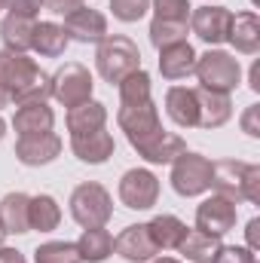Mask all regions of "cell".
<instances>
[{
    "instance_id": "39",
    "label": "cell",
    "mask_w": 260,
    "mask_h": 263,
    "mask_svg": "<svg viewBox=\"0 0 260 263\" xmlns=\"http://www.w3.org/2000/svg\"><path fill=\"white\" fill-rule=\"evenodd\" d=\"M260 217H251L248 220V230H245V236H248V251H254L257 254L260 251Z\"/></svg>"
},
{
    "instance_id": "21",
    "label": "cell",
    "mask_w": 260,
    "mask_h": 263,
    "mask_svg": "<svg viewBox=\"0 0 260 263\" xmlns=\"http://www.w3.org/2000/svg\"><path fill=\"white\" fill-rule=\"evenodd\" d=\"M28 208H31V196L28 193H6L0 199V223L9 236H22L31 233V220H28Z\"/></svg>"
},
{
    "instance_id": "41",
    "label": "cell",
    "mask_w": 260,
    "mask_h": 263,
    "mask_svg": "<svg viewBox=\"0 0 260 263\" xmlns=\"http://www.w3.org/2000/svg\"><path fill=\"white\" fill-rule=\"evenodd\" d=\"M248 86H251V92H260V62L251 65V73H248Z\"/></svg>"
},
{
    "instance_id": "5",
    "label": "cell",
    "mask_w": 260,
    "mask_h": 263,
    "mask_svg": "<svg viewBox=\"0 0 260 263\" xmlns=\"http://www.w3.org/2000/svg\"><path fill=\"white\" fill-rule=\"evenodd\" d=\"M70 217L89 230V227H104L114 217V199L98 181H86L73 187L70 193Z\"/></svg>"
},
{
    "instance_id": "14",
    "label": "cell",
    "mask_w": 260,
    "mask_h": 263,
    "mask_svg": "<svg viewBox=\"0 0 260 263\" xmlns=\"http://www.w3.org/2000/svg\"><path fill=\"white\" fill-rule=\"evenodd\" d=\"M114 251L129 263H147L159 254V248H156V242H153L147 223H132V227H126V230L114 239Z\"/></svg>"
},
{
    "instance_id": "17",
    "label": "cell",
    "mask_w": 260,
    "mask_h": 263,
    "mask_svg": "<svg viewBox=\"0 0 260 263\" xmlns=\"http://www.w3.org/2000/svg\"><path fill=\"white\" fill-rule=\"evenodd\" d=\"M165 114L172 117L175 126L196 129L199 126V104H196V89L187 86H172L165 92Z\"/></svg>"
},
{
    "instance_id": "45",
    "label": "cell",
    "mask_w": 260,
    "mask_h": 263,
    "mask_svg": "<svg viewBox=\"0 0 260 263\" xmlns=\"http://www.w3.org/2000/svg\"><path fill=\"white\" fill-rule=\"evenodd\" d=\"M3 135H6V123H3V117H0V141H3Z\"/></svg>"
},
{
    "instance_id": "2",
    "label": "cell",
    "mask_w": 260,
    "mask_h": 263,
    "mask_svg": "<svg viewBox=\"0 0 260 263\" xmlns=\"http://www.w3.org/2000/svg\"><path fill=\"white\" fill-rule=\"evenodd\" d=\"M211 187L217 196H227L230 202L260 205V165L242 159L211 162Z\"/></svg>"
},
{
    "instance_id": "26",
    "label": "cell",
    "mask_w": 260,
    "mask_h": 263,
    "mask_svg": "<svg viewBox=\"0 0 260 263\" xmlns=\"http://www.w3.org/2000/svg\"><path fill=\"white\" fill-rule=\"evenodd\" d=\"M77 251H80L83 263H104L114 254V236L104 227H89L77 239Z\"/></svg>"
},
{
    "instance_id": "18",
    "label": "cell",
    "mask_w": 260,
    "mask_h": 263,
    "mask_svg": "<svg viewBox=\"0 0 260 263\" xmlns=\"http://www.w3.org/2000/svg\"><path fill=\"white\" fill-rule=\"evenodd\" d=\"M55 126V114L46 101H31V104H18L15 117H12V129L15 135H40V132H52Z\"/></svg>"
},
{
    "instance_id": "35",
    "label": "cell",
    "mask_w": 260,
    "mask_h": 263,
    "mask_svg": "<svg viewBox=\"0 0 260 263\" xmlns=\"http://www.w3.org/2000/svg\"><path fill=\"white\" fill-rule=\"evenodd\" d=\"M214 263H257V254L248 251V248H242V245H224L217 251Z\"/></svg>"
},
{
    "instance_id": "31",
    "label": "cell",
    "mask_w": 260,
    "mask_h": 263,
    "mask_svg": "<svg viewBox=\"0 0 260 263\" xmlns=\"http://www.w3.org/2000/svg\"><path fill=\"white\" fill-rule=\"evenodd\" d=\"M187 31H190V25H187V22H165V18H153V22H150V43H153L156 49L172 46V43H184V40H187Z\"/></svg>"
},
{
    "instance_id": "46",
    "label": "cell",
    "mask_w": 260,
    "mask_h": 263,
    "mask_svg": "<svg viewBox=\"0 0 260 263\" xmlns=\"http://www.w3.org/2000/svg\"><path fill=\"white\" fill-rule=\"evenodd\" d=\"M0 9H6V0H0Z\"/></svg>"
},
{
    "instance_id": "36",
    "label": "cell",
    "mask_w": 260,
    "mask_h": 263,
    "mask_svg": "<svg viewBox=\"0 0 260 263\" xmlns=\"http://www.w3.org/2000/svg\"><path fill=\"white\" fill-rule=\"evenodd\" d=\"M43 0H6V9L12 15H28V18H37Z\"/></svg>"
},
{
    "instance_id": "22",
    "label": "cell",
    "mask_w": 260,
    "mask_h": 263,
    "mask_svg": "<svg viewBox=\"0 0 260 263\" xmlns=\"http://www.w3.org/2000/svg\"><path fill=\"white\" fill-rule=\"evenodd\" d=\"M67 34L62 25H55V22H37L34 25V37H31V49L37 52V55H43V59H59V55H65L67 49Z\"/></svg>"
},
{
    "instance_id": "13",
    "label": "cell",
    "mask_w": 260,
    "mask_h": 263,
    "mask_svg": "<svg viewBox=\"0 0 260 263\" xmlns=\"http://www.w3.org/2000/svg\"><path fill=\"white\" fill-rule=\"evenodd\" d=\"M65 34L73 43H101L107 37V18L104 12L92 9V6H80L77 12L65 15Z\"/></svg>"
},
{
    "instance_id": "25",
    "label": "cell",
    "mask_w": 260,
    "mask_h": 263,
    "mask_svg": "<svg viewBox=\"0 0 260 263\" xmlns=\"http://www.w3.org/2000/svg\"><path fill=\"white\" fill-rule=\"evenodd\" d=\"M220 248H224L220 236H211V233H202V230H187V236L178 245V251L193 263H214Z\"/></svg>"
},
{
    "instance_id": "3",
    "label": "cell",
    "mask_w": 260,
    "mask_h": 263,
    "mask_svg": "<svg viewBox=\"0 0 260 263\" xmlns=\"http://www.w3.org/2000/svg\"><path fill=\"white\" fill-rule=\"evenodd\" d=\"M95 67L101 73L104 83H120L126 80L129 73L141 70V52H138V43L123 37V34H107L101 43H98V52H95Z\"/></svg>"
},
{
    "instance_id": "30",
    "label": "cell",
    "mask_w": 260,
    "mask_h": 263,
    "mask_svg": "<svg viewBox=\"0 0 260 263\" xmlns=\"http://www.w3.org/2000/svg\"><path fill=\"white\" fill-rule=\"evenodd\" d=\"M117 89H120V107L144 104V101H150V89H153L150 86V73L147 70H135L126 80L117 83Z\"/></svg>"
},
{
    "instance_id": "24",
    "label": "cell",
    "mask_w": 260,
    "mask_h": 263,
    "mask_svg": "<svg viewBox=\"0 0 260 263\" xmlns=\"http://www.w3.org/2000/svg\"><path fill=\"white\" fill-rule=\"evenodd\" d=\"M67 132L70 135H83V132H95V129H104L107 126V107L101 101H83L77 107L67 110Z\"/></svg>"
},
{
    "instance_id": "9",
    "label": "cell",
    "mask_w": 260,
    "mask_h": 263,
    "mask_svg": "<svg viewBox=\"0 0 260 263\" xmlns=\"http://www.w3.org/2000/svg\"><path fill=\"white\" fill-rule=\"evenodd\" d=\"M120 202L132 211H147L159 202V178L150 168H129L120 181Z\"/></svg>"
},
{
    "instance_id": "10",
    "label": "cell",
    "mask_w": 260,
    "mask_h": 263,
    "mask_svg": "<svg viewBox=\"0 0 260 263\" xmlns=\"http://www.w3.org/2000/svg\"><path fill=\"white\" fill-rule=\"evenodd\" d=\"M230 22H233V12L227 6H199L190 12V28L199 40H205L208 46H220L227 43V34H230Z\"/></svg>"
},
{
    "instance_id": "27",
    "label": "cell",
    "mask_w": 260,
    "mask_h": 263,
    "mask_svg": "<svg viewBox=\"0 0 260 263\" xmlns=\"http://www.w3.org/2000/svg\"><path fill=\"white\" fill-rule=\"evenodd\" d=\"M147 230H150V236H153V242H156L159 251L178 248L181 239L187 236V223H184L181 217H175V214H156V217L147 223Z\"/></svg>"
},
{
    "instance_id": "16",
    "label": "cell",
    "mask_w": 260,
    "mask_h": 263,
    "mask_svg": "<svg viewBox=\"0 0 260 263\" xmlns=\"http://www.w3.org/2000/svg\"><path fill=\"white\" fill-rule=\"evenodd\" d=\"M196 104H199V126L202 129H220L233 117V101L227 92H211V89H196Z\"/></svg>"
},
{
    "instance_id": "1",
    "label": "cell",
    "mask_w": 260,
    "mask_h": 263,
    "mask_svg": "<svg viewBox=\"0 0 260 263\" xmlns=\"http://www.w3.org/2000/svg\"><path fill=\"white\" fill-rule=\"evenodd\" d=\"M0 86L15 104L46 101L52 95V77L40 65H34V59H28L25 52L9 49H0Z\"/></svg>"
},
{
    "instance_id": "42",
    "label": "cell",
    "mask_w": 260,
    "mask_h": 263,
    "mask_svg": "<svg viewBox=\"0 0 260 263\" xmlns=\"http://www.w3.org/2000/svg\"><path fill=\"white\" fill-rule=\"evenodd\" d=\"M9 104H12V98H9V92L0 86V107H9Z\"/></svg>"
},
{
    "instance_id": "7",
    "label": "cell",
    "mask_w": 260,
    "mask_h": 263,
    "mask_svg": "<svg viewBox=\"0 0 260 263\" xmlns=\"http://www.w3.org/2000/svg\"><path fill=\"white\" fill-rule=\"evenodd\" d=\"M172 187L175 193L184 199L202 196L205 190H211V159L202 153L184 150L175 162H172Z\"/></svg>"
},
{
    "instance_id": "6",
    "label": "cell",
    "mask_w": 260,
    "mask_h": 263,
    "mask_svg": "<svg viewBox=\"0 0 260 263\" xmlns=\"http://www.w3.org/2000/svg\"><path fill=\"white\" fill-rule=\"evenodd\" d=\"M117 123H120V129L126 132L129 144L138 150V156L165 132L162 123H159V110H156L153 98L144 101V104H135V107H120L117 110Z\"/></svg>"
},
{
    "instance_id": "20",
    "label": "cell",
    "mask_w": 260,
    "mask_h": 263,
    "mask_svg": "<svg viewBox=\"0 0 260 263\" xmlns=\"http://www.w3.org/2000/svg\"><path fill=\"white\" fill-rule=\"evenodd\" d=\"M193 67H196V49L187 40L159 49V73L165 80H184V77L193 73Z\"/></svg>"
},
{
    "instance_id": "29",
    "label": "cell",
    "mask_w": 260,
    "mask_h": 263,
    "mask_svg": "<svg viewBox=\"0 0 260 263\" xmlns=\"http://www.w3.org/2000/svg\"><path fill=\"white\" fill-rule=\"evenodd\" d=\"M184 150H187L184 138H178V135H172V132H162V135L141 153V159H147V162H153V165H169V162H175Z\"/></svg>"
},
{
    "instance_id": "44",
    "label": "cell",
    "mask_w": 260,
    "mask_h": 263,
    "mask_svg": "<svg viewBox=\"0 0 260 263\" xmlns=\"http://www.w3.org/2000/svg\"><path fill=\"white\" fill-rule=\"evenodd\" d=\"M6 236H9V233H6V230H3V223H0V245L6 242Z\"/></svg>"
},
{
    "instance_id": "11",
    "label": "cell",
    "mask_w": 260,
    "mask_h": 263,
    "mask_svg": "<svg viewBox=\"0 0 260 263\" xmlns=\"http://www.w3.org/2000/svg\"><path fill=\"white\" fill-rule=\"evenodd\" d=\"M62 153V138L55 132H40V135H22L15 141V159L22 165H49Z\"/></svg>"
},
{
    "instance_id": "23",
    "label": "cell",
    "mask_w": 260,
    "mask_h": 263,
    "mask_svg": "<svg viewBox=\"0 0 260 263\" xmlns=\"http://www.w3.org/2000/svg\"><path fill=\"white\" fill-rule=\"evenodd\" d=\"M34 25L37 18H28V15H6L0 22V40H3V49L9 52H28L31 49V37H34Z\"/></svg>"
},
{
    "instance_id": "43",
    "label": "cell",
    "mask_w": 260,
    "mask_h": 263,
    "mask_svg": "<svg viewBox=\"0 0 260 263\" xmlns=\"http://www.w3.org/2000/svg\"><path fill=\"white\" fill-rule=\"evenodd\" d=\"M153 263H181V260H175V257H156Z\"/></svg>"
},
{
    "instance_id": "38",
    "label": "cell",
    "mask_w": 260,
    "mask_h": 263,
    "mask_svg": "<svg viewBox=\"0 0 260 263\" xmlns=\"http://www.w3.org/2000/svg\"><path fill=\"white\" fill-rule=\"evenodd\" d=\"M43 6L49 12H55V15H70V12H77L83 6V0H43Z\"/></svg>"
},
{
    "instance_id": "33",
    "label": "cell",
    "mask_w": 260,
    "mask_h": 263,
    "mask_svg": "<svg viewBox=\"0 0 260 263\" xmlns=\"http://www.w3.org/2000/svg\"><path fill=\"white\" fill-rule=\"evenodd\" d=\"M190 0H153V18H165V22H187L190 25Z\"/></svg>"
},
{
    "instance_id": "8",
    "label": "cell",
    "mask_w": 260,
    "mask_h": 263,
    "mask_svg": "<svg viewBox=\"0 0 260 263\" xmlns=\"http://www.w3.org/2000/svg\"><path fill=\"white\" fill-rule=\"evenodd\" d=\"M92 86H95V83H92L89 67L77 65V62L59 67V70L52 73V98H55L59 104H65L67 110L77 107V104H83V101H89V98H92Z\"/></svg>"
},
{
    "instance_id": "32",
    "label": "cell",
    "mask_w": 260,
    "mask_h": 263,
    "mask_svg": "<svg viewBox=\"0 0 260 263\" xmlns=\"http://www.w3.org/2000/svg\"><path fill=\"white\" fill-rule=\"evenodd\" d=\"M34 263H83L77 242H43L34 251Z\"/></svg>"
},
{
    "instance_id": "12",
    "label": "cell",
    "mask_w": 260,
    "mask_h": 263,
    "mask_svg": "<svg viewBox=\"0 0 260 263\" xmlns=\"http://www.w3.org/2000/svg\"><path fill=\"white\" fill-rule=\"evenodd\" d=\"M236 202H230L227 196H208L199 208H196V230L211 233V236H224L236 227Z\"/></svg>"
},
{
    "instance_id": "28",
    "label": "cell",
    "mask_w": 260,
    "mask_h": 263,
    "mask_svg": "<svg viewBox=\"0 0 260 263\" xmlns=\"http://www.w3.org/2000/svg\"><path fill=\"white\" fill-rule=\"evenodd\" d=\"M28 220H31V230H40V233H52V230H59V223H62V208H59V202L49 196V193L31 196Z\"/></svg>"
},
{
    "instance_id": "34",
    "label": "cell",
    "mask_w": 260,
    "mask_h": 263,
    "mask_svg": "<svg viewBox=\"0 0 260 263\" xmlns=\"http://www.w3.org/2000/svg\"><path fill=\"white\" fill-rule=\"evenodd\" d=\"M150 9V0H110V12H114V18H120V22H138V18H144V12Z\"/></svg>"
},
{
    "instance_id": "47",
    "label": "cell",
    "mask_w": 260,
    "mask_h": 263,
    "mask_svg": "<svg viewBox=\"0 0 260 263\" xmlns=\"http://www.w3.org/2000/svg\"><path fill=\"white\" fill-rule=\"evenodd\" d=\"M208 3H211V0H208Z\"/></svg>"
},
{
    "instance_id": "15",
    "label": "cell",
    "mask_w": 260,
    "mask_h": 263,
    "mask_svg": "<svg viewBox=\"0 0 260 263\" xmlns=\"http://www.w3.org/2000/svg\"><path fill=\"white\" fill-rule=\"evenodd\" d=\"M70 150L80 162L86 165H104L114 156V135L107 129L83 132V135H70Z\"/></svg>"
},
{
    "instance_id": "40",
    "label": "cell",
    "mask_w": 260,
    "mask_h": 263,
    "mask_svg": "<svg viewBox=\"0 0 260 263\" xmlns=\"http://www.w3.org/2000/svg\"><path fill=\"white\" fill-rule=\"evenodd\" d=\"M0 263H28V260H25L22 251H15V248H3V245H0Z\"/></svg>"
},
{
    "instance_id": "4",
    "label": "cell",
    "mask_w": 260,
    "mask_h": 263,
    "mask_svg": "<svg viewBox=\"0 0 260 263\" xmlns=\"http://www.w3.org/2000/svg\"><path fill=\"white\" fill-rule=\"evenodd\" d=\"M193 73L199 77L202 89L227 92V95L242 83V65H239V59L230 55V52H224V49H208V52L196 55Z\"/></svg>"
},
{
    "instance_id": "19",
    "label": "cell",
    "mask_w": 260,
    "mask_h": 263,
    "mask_svg": "<svg viewBox=\"0 0 260 263\" xmlns=\"http://www.w3.org/2000/svg\"><path fill=\"white\" fill-rule=\"evenodd\" d=\"M227 43H233L236 52H242V55H257L260 52V18H257V12H239V15H233Z\"/></svg>"
},
{
    "instance_id": "37",
    "label": "cell",
    "mask_w": 260,
    "mask_h": 263,
    "mask_svg": "<svg viewBox=\"0 0 260 263\" xmlns=\"http://www.w3.org/2000/svg\"><path fill=\"white\" fill-rule=\"evenodd\" d=\"M242 132L251 135V138H260V104H251L242 114Z\"/></svg>"
}]
</instances>
